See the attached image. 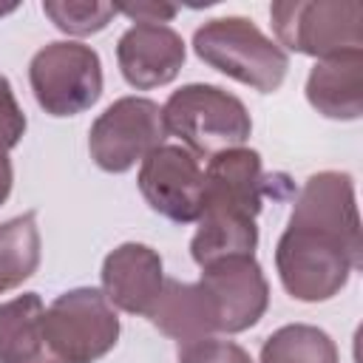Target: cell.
I'll return each mask as SVG.
<instances>
[{
    "mask_svg": "<svg viewBox=\"0 0 363 363\" xmlns=\"http://www.w3.org/2000/svg\"><path fill=\"white\" fill-rule=\"evenodd\" d=\"M199 284L207 289L216 306L218 332H227V335L255 326L269 306V284L255 255L207 264L201 267Z\"/></svg>",
    "mask_w": 363,
    "mask_h": 363,
    "instance_id": "9c48e42d",
    "label": "cell"
},
{
    "mask_svg": "<svg viewBox=\"0 0 363 363\" xmlns=\"http://www.w3.org/2000/svg\"><path fill=\"white\" fill-rule=\"evenodd\" d=\"M122 14H128L136 23H167L176 17V6H162V3H139V6H122L116 9Z\"/></svg>",
    "mask_w": 363,
    "mask_h": 363,
    "instance_id": "7402d4cb",
    "label": "cell"
},
{
    "mask_svg": "<svg viewBox=\"0 0 363 363\" xmlns=\"http://www.w3.org/2000/svg\"><path fill=\"white\" fill-rule=\"evenodd\" d=\"M162 116L167 133L179 136L190 153L204 159L241 147L252 133L247 105L235 94L204 82H190L173 91L162 105Z\"/></svg>",
    "mask_w": 363,
    "mask_h": 363,
    "instance_id": "7a4b0ae2",
    "label": "cell"
},
{
    "mask_svg": "<svg viewBox=\"0 0 363 363\" xmlns=\"http://www.w3.org/2000/svg\"><path fill=\"white\" fill-rule=\"evenodd\" d=\"M167 139L159 102L147 96H122L111 102L91 125V159L108 173H125Z\"/></svg>",
    "mask_w": 363,
    "mask_h": 363,
    "instance_id": "52a82bcc",
    "label": "cell"
},
{
    "mask_svg": "<svg viewBox=\"0 0 363 363\" xmlns=\"http://www.w3.org/2000/svg\"><path fill=\"white\" fill-rule=\"evenodd\" d=\"M267 193L261 153L252 147H230L210 156L204 167V199L201 204H227L250 216L261 213Z\"/></svg>",
    "mask_w": 363,
    "mask_h": 363,
    "instance_id": "7c38bea8",
    "label": "cell"
},
{
    "mask_svg": "<svg viewBox=\"0 0 363 363\" xmlns=\"http://www.w3.org/2000/svg\"><path fill=\"white\" fill-rule=\"evenodd\" d=\"M45 17L65 34H94L102 31L119 11L111 3H88V0H45L43 3Z\"/></svg>",
    "mask_w": 363,
    "mask_h": 363,
    "instance_id": "d6986e66",
    "label": "cell"
},
{
    "mask_svg": "<svg viewBox=\"0 0 363 363\" xmlns=\"http://www.w3.org/2000/svg\"><path fill=\"white\" fill-rule=\"evenodd\" d=\"M26 133V113L11 91V82L0 74V153H9Z\"/></svg>",
    "mask_w": 363,
    "mask_h": 363,
    "instance_id": "44dd1931",
    "label": "cell"
},
{
    "mask_svg": "<svg viewBox=\"0 0 363 363\" xmlns=\"http://www.w3.org/2000/svg\"><path fill=\"white\" fill-rule=\"evenodd\" d=\"M147 318L159 332L173 337L179 346L218 335L216 306L199 281L182 284L176 278H164L162 295Z\"/></svg>",
    "mask_w": 363,
    "mask_h": 363,
    "instance_id": "4fadbf2b",
    "label": "cell"
},
{
    "mask_svg": "<svg viewBox=\"0 0 363 363\" xmlns=\"http://www.w3.org/2000/svg\"><path fill=\"white\" fill-rule=\"evenodd\" d=\"M261 363H340V354L323 329L309 323H289L264 340Z\"/></svg>",
    "mask_w": 363,
    "mask_h": 363,
    "instance_id": "ac0fdd59",
    "label": "cell"
},
{
    "mask_svg": "<svg viewBox=\"0 0 363 363\" xmlns=\"http://www.w3.org/2000/svg\"><path fill=\"white\" fill-rule=\"evenodd\" d=\"M306 99L326 119H357L363 113V54L318 60L306 77Z\"/></svg>",
    "mask_w": 363,
    "mask_h": 363,
    "instance_id": "9a60e30c",
    "label": "cell"
},
{
    "mask_svg": "<svg viewBox=\"0 0 363 363\" xmlns=\"http://www.w3.org/2000/svg\"><path fill=\"white\" fill-rule=\"evenodd\" d=\"M45 349L57 363H96L119 340V318L102 289L77 286L43 312Z\"/></svg>",
    "mask_w": 363,
    "mask_h": 363,
    "instance_id": "277c9868",
    "label": "cell"
},
{
    "mask_svg": "<svg viewBox=\"0 0 363 363\" xmlns=\"http://www.w3.org/2000/svg\"><path fill=\"white\" fill-rule=\"evenodd\" d=\"M164 286L162 258L147 244H119L102 261V295L130 315H150Z\"/></svg>",
    "mask_w": 363,
    "mask_h": 363,
    "instance_id": "8fae6325",
    "label": "cell"
},
{
    "mask_svg": "<svg viewBox=\"0 0 363 363\" xmlns=\"http://www.w3.org/2000/svg\"><path fill=\"white\" fill-rule=\"evenodd\" d=\"M184 54L182 34L162 23H133L116 43L119 71L139 91L173 82L184 65Z\"/></svg>",
    "mask_w": 363,
    "mask_h": 363,
    "instance_id": "30bf717a",
    "label": "cell"
},
{
    "mask_svg": "<svg viewBox=\"0 0 363 363\" xmlns=\"http://www.w3.org/2000/svg\"><path fill=\"white\" fill-rule=\"evenodd\" d=\"M40 267L37 213H23L0 224V295L17 289Z\"/></svg>",
    "mask_w": 363,
    "mask_h": 363,
    "instance_id": "e0dca14e",
    "label": "cell"
},
{
    "mask_svg": "<svg viewBox=\"0 0 363 363\" xmlns=\"http://www.w3.org/2000/svg\"><path fill=\"white\" fill-rule=\"evenodd\" d=\"M360 267L354 182L340 170L309 176L275 247L281 286L306 303L335 298Z\"/></svg>",
    "mask_w": 363,
    "mask_h": 363,
    "instance_id": "6da1fadb",
    "label": "cell"
},
{
    "mask_svg": "<svg viewBox=\"0 0 363 363\" xmlns=\"http://www.w3.org/2000/svg\"><path fill=\"white\" fill-rule=\"evenodd\" d=\"M139 190L145 201L176 224H193L204 199V167L184 145H162L142 159Z\"/></svg>",
    "mask_w": 363,
    "mask_h": 363,
    "instance_id": "ba28073f",
    "label": "cell"
},
{
    "mask_svg": "<svg viewBox=\"0 0 363 363\" xmlns=\"http://www.w3.org/2000/svg\"><path fill=\"white\" fill-rule=\"evenodd\" d=\"M11 182H14V170H11L9 153H0V204L9 199V193H11Z\"/></svg>",
    "mask_w": 363,
    "mask_h": 363,
    "instance_id": "603a6c76",
    "label": "cell"
},
{
    "mask_svg": "<svg viewBox=\"0 0 363 363\" xmlns=\"http://www.w3.org/2000/svg\"><path fill=\"white\" fill-rule=\"evenodd\" d=\"M9 11H14V6H0V14H9Z\"/></svg>",
    "mask_w": 363,
    "mask_h": 363,
    "instance_id": "cb8c5ba5",
    "label": "cell"
},
{
    "mask_svg": "<svg viewBox=\"0 0 363 363\" xmlns=\"http://www.w3.org/2000/svg\"><path fill=\"white\" fill-rule=\"evenodd\" d=\"M179 363H252L247 349L233 340L204 337L187 346H179Z\"/></svg>",
    "mask_w": 363,
    "mask_h": 363,
    "instance_id": "ffe728a7",
    "label": "cell"
},
{
    "mask_svg": "<svg viewBox=\"0 0 363 363\" xmlns=\"http://www.w3.org/2000/svg\"><path fill=\"white\" fill-rule=\"evenodd\" d=\"M269 17L278 45L295 54H309L315 60L363 54V6L357 0L272 3Z\"/></svg>",
    "mask_w": 363,
    "mask_h": 363,
    "instance_id": "5b68a950",
    "label": "cell"
},
{
    "mask_svg": "<svg viewBox=\"0 0 363 363\" xmlns=\"http://www.w3.org/2000/svg\"><path fill=\"white\" fill-rule=\"evenodd\" d=\"M43 312L37 292L0 303V363H57L45 349Z\"/></svg>",
    "mask_w": 363,
    "mask_h": 363,
    "instance_id": "2e32d148",
    "label": "cell"
},
{
    "mask_svg": "<svg viewBox=\"0 0 363 363\" xmlns=\"http://www.w3.org/2000/svg\"><path fill=\"white\" fill-rule=\"evenodd\" d=\"M193 48L201 62L261 94L278 91L289 71V54L247 17L207 20L196 28Z\"/></svg>",
    "mask_w": 363,
    "mask_h": 363,
    "instance_id": "3957f363",
    "label": "cell"
},
{
    "mask_svg": "<svg viewBox=\"0 0 363 363\" xmlns=\"http://www.w3.org/2000/svg\"><path fill=\"white\" fill-rule=\"evenodd\" d=\"M28 82L45 113L77 116L102 96V62L91 45L57 40L31 57Z\"/></svg>",
    "mask_w": 363,
    "mask_h": 363,
    "instance_id": "8992f818",
    "label": "cell"
},
{
    "mask_svg": "<svg viewBox=\"0 0 363 363\" xmlns=\"http://www.w3.org/2000/svg\"><path fill=\"white\" fill-rule=\"evenodd\" d=\"M196 224L199 227L190 241V255L199 267H207L224 258L255 255V247H258L255 216L227 204H201Z\"/></svg>",
    "mask_w": 363,
    "mask_h": 363,
    "instance_id": "5bb4252c",
    "label": "cell"
}]
</instances>
